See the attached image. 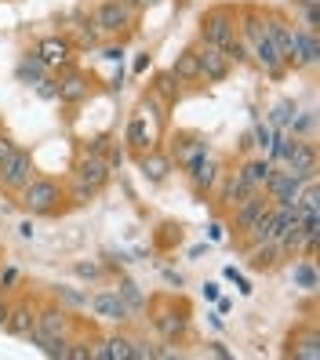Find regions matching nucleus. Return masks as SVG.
<instances>
[{"mask_svg": "<svg viewBox=\"0 0 320 360\" xmlns=\"http://www.w3.org/2000/svg\"><path fill=\"white\" fill-rule=\"evenodd\" d=\"M15 197H18L26 215H55L58 204H62V186L48 175H33Z\"/></svg>", "mask_w": 320, "mask_h": 360, "instance_id": "obj_1", "label": "nucleus"}, {"mask_svg": "<svg viewBox=\"0 0 320 360\" xmlns=\"http://www.w3.org/2000/svg\"><path fill=\"white\" fill-rule=\"evenodd\" d=\"M200 40L215 48H229L237 40V11L233 8H211L200 15Z\"/></svg>", "mask_w": 320, "mask_h": 360, "instance_id": "obj_2", "label": "nucleus"}, {"mask_svg": "<svg viewBox=\"0 0 320 360\" xmlns=\"http://www.w3.org/2000/svg\"><path fill=\"white\" fill-rule=\"evenodd\" d=\"M153 328L164 342H182V335L189 331V309L179 302H157L153 309Z\"/></svg>", "mask_w": 320, "mask_h": 360, "instance_id": "obj_3", "label": "nucleus"}, {"mask_svg": "<svg viewBox=\"0 0 320 360\" xmlns=\"http://www.w3.org/2000/svg\"><path fill=\"white\" fill-rule=\"evenodd\" d=\"M33 175H37V167H33V153L18 146V150H15L4 164H0V189H4V193H18V189H23Z\"/></svg>", "mask_w": 320, "mask_h": 360, "instance_id": "obj_4", "label": "nucleus"}, {"mask_svg": "<svg viewBox=\"0 0 320 360\" xmlns=\"http://www.w3.org/2000/svg\"><path fill=\"white\" fill-rule=\"evenodd\" d=\"M73 51H77L73 37H62V33L40 37V40H37V48H33V55L44 62L48 70H66V66H73Z\"/></svg>", "mask_w": 320, "mask_h": 360, "instance_id": "obj_5", "label": "nucleus"}, {"mask_svg": "<svg viewBox=\"0 0 320 360\" xmlns=\"http://www.w3.org/2000/svg\"><path fill=\"white\" fill-rule=\"evenodd\" d=\"M135 11L124 8V0H102V4L95 8V26L102 30V37H124L127 30H132L135 22Z\"/></svg>", "mask_w": 320, "mask_h": 360, "instance_id": "obj_6", "label": "nucleus"}, {"mask_svg": "<svg viewBox=\"0 0 320 360\" xmlns=\"http://www.w3.org/2000/svg\"><path fill=\"white\" fill-rule=\"evenodd\" d=\"M316 179V175H298V172H273V179L266 182L262 193L269 197V204H298V193H302V186Z\"/></svg>", "mask_w": 320, "mask_h": 360, "instance_id": "obj_7", "label": "nucleus"}, {"mask_svg": "<svg viewBox=\"0 0 320 360\" xmlns=\"http://www.w3.org/2000/svg\"><path fill=\"white\" fill-rule=\"evenodd\" d=\"M197 66H200V80H207V84H222L226 77H229V66L233 62L226 58V51L222 48H215V44H207V40H197Z\"/></svg>", "mask_w": 320, "mask_h": 360, "instance_id": "obj_8", "label": "nucleus"}, {"mask_svg": "<svg viewBox=\"0 0 320 360\" xmlns=\"http://www.w3.org/2000/svg\"><path fill=\"white\" fill-rule=\"evenodd\" d=\"M62 77L55 80V88H58V102H66V105H77V102H84L91 95V77L88 73H80V70H73V66H66V70H58Z\"/></svg>", "mask_w": 320, "mask_h": 360, "instance_id": "obj_9", "label": "nucleus"}, {"mask_svg": "<svg viewBox=\"0 0 320 360\" xmlns=\"http://www.w3.org/2000/svg\"><path fill=\"white\" fill-rule=\"evenodd\" d=\"M204 153H207V139H204V135H197V131H179V135L172 139V153H167V157H172V164H179L182 172H186V167L193 164V160H200Z\"/></svg>", "mask_w": 320, "mask_h": 360, "instance_id": "obj_10", "label": "nucleus"}, {"mask_svg": "<svg viewBox=\"0 0 320 360\" xmlns=\"http://www.w3.org/2000/svg\"><path fill=\"white\" fill-rule=\"evenodd\" d=\"M244 48H251V55L248 58H255V66H259V70H266L273 80L276 77H284V58H281V51H276V44H273V40H269V30L259 37V40H251V44H244Z\"/></svg>", "mask_w": 320, "mask_h": 360, "instance_id": "obj_11", "label": "nucleus"}, {"mask_svg": "<svg viewBox=\"0 0 320 360\" xmlns=\"http://www.w3.org/2000/svg\"><path fill=\"white\" fill-rule=\"evenodd\" d=\"M186 179H189V186H193L197 193L204 197L207 189H215V186H219V179H222V164H219V157L204 153L200 160H193V164L186 167Z\"/></svg>", "mask_w": 320, "mask_h": 360, "instance_id": "obj_12", "label": "nucleus"}, {"mask_svg": "<svg viewBox=\"0 0 320 360\" xmlns=\"http://www.w3.org/2000/svg\"><path fill=\"white\" fill-rule=\"evenodd\" d=\"M77 179L88 182L91 189H98V193H102V186L113 179V167L105 164V153H91V150L84 153V157L77 160Z\"/></svg>", "mask_w": 320, "mask_h": 360, "instance_id": "obj_13", "label": "nucleus"}, {"mask_svg": "<svg viewBox=\"0 0 320 360\" xmlns=\"http://www.w3.org/2000/svg\"><path fill=\"white\" fill-rule=\"evenodd\" d=\"M124 142L132 146V150L142 157V153H149L157 146V128L149 124V113L142 110V113H135L132 120H127V131H124Z\"/></svg>", "mask_w": 320, "mask_h": 360, "instance_id": "obj_14", "label": "nucleus"}, {"mask_svg": "<svg viewBox=\"0 0 320 360\" xmlns=\"http://www.w3.org/2000/svg\"><path fill=\"white\" fill-rule=\"evenodd\" d=\"M88 306L102 316V321H113V324H124V321H132V309L124 306V299L117 291H98L88 299Z\"/></svg>", "mask_w": 320, "mask_h": 360, "instance_id": "obj_15", "label": "nucleus"}, {"mask_svg": "<svg viewBox=\"0 0 320 360\" xmlns=\"http://www.w3.org/2000/svg\"><path fill=\"white\" fill-rule=\"evenodd\" d=\"M320 62V37L309 30H295V58L291 66L295 70H313Z\"/></svg>", "mask_w": 320, "mask_h": 360, "instance_id": "obj_16", "label": "nucleus"}, {"mask_svg": "<svg viewBox=\"0 0 320 360\" xmlns=\"http://www.w3.org/2000/svg\"><path fill=\"white\" fill-rule=\"evenodd\" d=\"M288 172H298V175H316V146L306 142V139H295L288 146Z\"/></svg>", "mask_w": 320, "mask_h": 360, "instance_id": "obj_17", "label": "nucleus"}, {"mask_svg": "<svg viewBox=\"0 0 320 360\" xmlns=\"http://www.w3.org/2000/svg\"><path fill=\"white\" fill-rule=\"evenodd\" d=\"M266 207H269V197L262 193V189H255L251 197H244L241 204H233V207H229V211H233V226H237V229L244 233V229H248V226H251L255 219L262 215Z\"/></svg>", "mask_w": 320, "mask_h": 360, "instance_id": "obj_18", "label": "nucleus"}, {"mask_svg": "<svg viewBox=\"0 0 320 360\" xmlns=\"http://www.w3.org/2000/svg\"><path fill=\"white\" fill-rule=\"evenodd\" d=\"M37 331H44L51 338H70V313L62 309V306L37 309Z\"/></svg>", "mask_w": 320, "mask_h": 360, "instance_id": "obj_19", "label": "nucleus"}, {"mask_svg": "<svg viewBox=\"0 0 320 360\" xmlns=\"http://www.w3.org/2000/svg\"><path fill=\"white\" fill-rule=\"evenodd\" d=\"M33 328H37V309H33L30 302H15V306H8V321H4V331H8V335L26 338Z\"/></svg>", "mask_w": 320, "mask_h": 360, "instance_id": "obj_20", "label": "nucleus"}, {"mask_svg": "<svg viewBox=\"0 0 320 360\" xmlns=\"http://www.w3.org/2000/svg\"><path fill=\"white\" fill-rule=\"evenodd\" d=\"M288 356L295 360H320V331L316 328H302L298 335H291V342H288Z\"/></svg>", "mask_w": 320, "mask_h": 360, "instance_id": "obj_21", "label": "nucleus"}, {"mask_svg": "<svg viewBox=\"0 0 320 360\" xmlns=\"http://www.w3.org/2000/svg\"><path fill=\"white\" fill-rule=\"evenodd\" d=\"M172 167H175V164H172V157H167V153H160L157 146H153L149 153H142V157H139V172H142L149 182H164Z\"/></svg>", "mask_w": 320, "mask_h": 360, "instance_id": "obj_22", "label": "nucleus"}, {"mask_svg": "<svg viewBox=\"0 0 320 360\" xmlns=\"http://www.w3.org/2000/svg\"><path fill=\"white\" fill-rule=\"evenodd\" d=\"M291 284H295L298 291H306V295H313V291L320 288V277H316V262H313V255H298V262L291 266Z\"/></svg>", "mask_w": 320, "mask_h": 360, "instance_id": "obj_23", "label": "nucleus"}, {"mask_svg": "<svg viewBox=\"0 0 320 360\" xmlns=\"http://www.w3.org/2000/svg\"><path fill=\"white\" fill-rule=\"evenodd\" d=\"M255 193V186L241 175V172H233L226 182H222V193H219V204L222 207H233V204H241L244 197H251Z\"/></svg>", "mask_w": 320, "mask_h": 360, "instance_id": "obj_24", "label": "nucleus"}, {"mask_svg": "<svg viewBox=\"0 0 320 360\" xmlns=\"http://www.w3.org/2000/svg\"><path fill=\"white\" fill-rule=\"evenodd\" d=\"M273 172H276V167H273L269 157H251V160L241 164V175H244L255 189H266V182L273 179Z\"/></svg>", "mask_w": 320, "mask_h": 360, "instance_id": "obj_25", "label": "nucleus"}, {"mask_svg": "<svg viewBox=\"0 0 320 360\" xmlns=\"http://www.w3.org/2000/svg\"><path fill=\"white\" fill-rule=\"evenodd\" d=\"M30 338V342L40 349V353H44V356H51V360H66V349H70V338H51V335H44V331H30L26 335Z\"/></svg>", "mask_w": 320, "mask_h": 360, "instance_id": "obj_26", "label": "nucleus"}, {"mask_svg": "<svg viewBox=\"0 0 320 360\" xmlns=\"http://www.w3.org/2000/svg\"><path fill=\"white\" fill-rule=\"evenodd\" d=\"M284 259V251L276 248V240H269V244H251V269H259V273H266V269H276V262Z\"/></svg>", "mask_w": 320, "mask_h": 360, "instance_id": "obj_27", "label": "nucleus"}, {"mask_svg": "<svg viewBox=\"0 0 320 360\" xmlns=\"http://www.w3.org/2000/svg\"><path fill=\"white\" fill-rule=\"evenodd\" d=\"M172 73L179 77V84H197L200 80V66H197V51L186 48L179 51V58L172 62Z\"/></svg>", "mask_w": 320, "mask_h": 360, "instance_id": "obj_28", "label": "nucleus"}, {"mask_svg": "<svg viewBox=\"0 0 320 360\" xmlns=\"http://www.w3.org/2000/svg\"><path fill=\"white\" fill-rule=\"evenodd\" d=\"M149 91H153L160 102L172 105V102H179V95H182V84H179V77H175L172 70H167V73H157V77H153V84H149Z\"/></svg>", "mask_w": 320, "mask_h": 360, "instance_id": "obj_29", "label": "nucleus"}, {"mask_svg": "<svg viewBox=\"0 0 320 360\" xmlns=\"http://www.w3.org/2000/svg\"><path fill=\"white\" fill-rule=\"evenodd\" d=\"M48 73H51V70H48V66H44V62H40V58H37L33 51H30V55H26L23 62H18V80H26V84H33V88H37V84L44 80Z\"/></svg>", "mask_w": 320, "mask_h": 360, "instance_id": "obj_30", "label": "nucleus"}, {"mask_svg": "<svg viewBox=\"0 0 320 360\" xmlns=\"http://www.w3.org/2000/svg\"><path fill=\"white\" fill-rule=\"evenodd\" d=\"M102 346H105V360H132V338L127 335H110L102 338Z\"/></svg>", "mask_w": 320, "mask_h": 360, "instance_id": "obj_31", "label": "nucleus"}, {"mask_svg": "<svg viewBox=\"0 0 320 360\" xmlns=\"http://www.w3.org/2000/svg\"><path fill=\"white\" fill-rule=\"evenodd\" d=\"M73 44H80V48H98V44H102V30L95 26V18H88V22H84V30H80V37L73 40Z\"/></svg>", "mask_w": 320, "mask_h": 360, "instance_id": "obj_32", "label": "nucleus"}, {"mask_svg": "<svg viewBox=\"0 0 320 360\" xmlns=\"http://www.w3.org/2000/svg\"><path fill=\"white\" fill-rule=\"evenodd\" d=\"M95 197H98V189H91L88 182L73 179V186H70V200H73V204H91Z\"/></svg>", "mask_w": 320, "mask_h": 360, "instance_id": "obj_33", "label": "nucleus"}, {"mask_svg": "<svg viewBox=\"0 0 320 360\" xmlns=\"http://www.w3.org/2000/svg\"><path fill=\"white\" fill-rule=\"evenodd\" d=\"M117 295L124 299V306L132 309V313H139V309H142V295H139V288H135L132 281H124V284L117 288Z\"/></svg>", "mask_w": 320, "mask_h": 360, "instance_id": "obj_34", "label": "nucleus"}, {"mask_svg": "<svg viewBox=\"0 0 320 360\" xmlns=\"http://www.w3.org/2000/svg\"><path fill=\"white\" fill-rule=\"evenodd\" d=\"M295 120V102H281V105H273V113H269V124H276V128H284V124Z\"/></svg>", "mask_w": 320, "mask_h": 360, "instance_id": "obj_35", "label": "nucleus"}, {"mask_svg": "<svg viewBox=\"0 0 320 360\" xmlns=\"http://www.w3.org/2000/svg\"><path fill=\"white\" fill-rule=\"evenodd\" d=\"M132 360H157V346L146 338H132Z\"/></svg>", "mask_w": 320, "mask_h": 360, "instance_id": "obj_36", "label": "nucleus"}, {"mask_svg": "<svg viewBox=\"0 0 320 360\" xmlns=\"http://www.w3.org/2000/svg\"><path fill=\"white\" fill-rule=\"evenodd\" d=\"M142 110L153 113V120H164V117H167V113H164V110H167V102H160L153 91H146V98H142Z\"/></svg>", "mask_w": 320, "mask_h": 360, "instance_id": "obj_37", "label": "nucleus"}, {"mask_svg": "<svg viewBox=\"0 0 320 360\" xmlns=\"http://www.w3.org/2000/svg\"><path fill=\"white\" fill-rule=\"evenodd\" d=\"M58 299L66 302V306H77V309L88 306V295H80V291H73V288H58Z\"/></svg>", "mask_w": 320, "mask_h": 360, "instance_id": "obj_38", "label": "nucleus"}, {"mask_svg": "<svg viewBox=\"0 0 320 360\" xmlns=\"http://www.w3.org/2000/svg\"><path fill=\"white\" fill-rule=\"evenodd\" d=\"M73 273H77V277H84V281H98L102 277V266L98 262H77Z\"/></svg>", "mask_w": 320, "mask_h": 360, "instance_id": "obj_39", "label": "nucleus"}, {"mask_svg": "<svg viewBox=\"0 0 320 360\" xmlns=\"http://www.w3.org/2000/svg\"><path fill=\"white\" fill-rule=\"evenodd\" d=\"M255 139H259V142H251V146H259V150H269V146H273V128L259 124V128H255Z\"/></svg>", "mask_w": 320, "mask_h": 360, "instance_id": "obj_40", "label": "nucleus"}, {"mask_svg": "<svg viewBox=\"0 0 320 360\" xmlns=\"http://www.w3.org/2000/svg\"><path fill=\"white\" fill-rule=\"evenodd\" d=\"M15 150H18V142H15V139H8V135H0V164H4Z\"/></svg>", "mask_w": 320, "mask_h": 360, "instance_id": "obj_41", "label": "nucleus"}, {"mask_svg": "<svg viewBox=\"0 0 320 360\" xmlns=\"http://www.w3.org/2000/svg\"><path fill=\"white\" fill-rule=\"evenodd\" d=\"M18 281V269L15 266H8V269H0V288H11Z\"/></svg>", "mask_w": 320, "mask_h": 360, "instance_id": "obj_42", "label": "nucleus"}, {"mask_svg": "<svg viewBox=\"0 0 320 360\" xmlns=\"http://www.w3.org/2000/svg\"><path fill=\"white\" fill-rule=\"evenodd\" d=\"M102 55H105V58H110V62H120V58H124V48H117V44H110V48H105Z\"/></svg>", "mask_w": 320, "mask_h": 360, "instance_id": "obj_43", "label": "nucleus"}, {"mask_svg": "<svg viewBox=\"0 0 320 360\" xmlns=\"http://www.w3.org/2000/svg\"><path fill=\"white\" fill-rule=\"evenodd\" d=\"M204 299L215 302V299H219V284H204Z\"/></svg>", "mask_w": 320, "mask_h": 360, "instance_id": "obj_44", "label": "nucleus"}, {"mask_svg": "<svg viewBox=\"0 0 320 360\" xmlns=\"http://www.w3.org/2000/svg\"><path fill=\"white\" fill-rule=\"evenodd\" d=\"M146 66H149V55H139L135 58V73H146Z\"/></svg>", "mask_w": 320, "mask_h": 360, "instance_id": "obj_45", "label": "nucleus"}, {"mask_svg": "<svg viewBox=\"0 0 320 360\" xmlns=\"http://www.w3.org/2000/svg\"><path fill=\"white\" fill-rule=\"evenodd\" d=\"M124 8H127V11H135V15H139V11H142L146 4H142V0H124Z\"/></svg>", "mask_w": 320, "mask_h": 360, "instance_id": "obj_46", "label": "nucleus"}, {"mask_svg": "<svg viewBox=\"0 0 320 360\" xmlns=\"http://www.w3.org/2000/svg\"><path fill=\"white\" fill-rule=\"evenodd\" d=\"M211 353H215V356H222V360H226V356H229V349H226V346H222V342H211Z\"/></svg>", "mask_w": 320, "mask_h": 360, "instance_id": "obj_47", "label": "nucleus"}, {"mask_svg": "<svg viewBox=\"0 0 320 360\" xmlns=\"http://www.w3.org/2000/svg\"><path fill=\"white\" fill-rule=\"evenodd\" d=\"M295 8H320V0H295Z\"/></svg>", "mask_w": 320, "mask_h": 360, "instance_id": "obj_48", "label": "nucleus"}, {"mask_svg": "<svg viewBox=\"0 0 320 360\" xmlns=\"http://www.w3.org/2000/svg\"><path fill=\"white\" fill-rule=\"evenodd\" d=\"M4 321H8V302H0V328H4Z\"/></svg>", "mask_w": 320, "mask_h": 360, "instance_id": "obj_49", "label": "nucleus"}, {"mask_svg": "<svg viewBox=\"0 0 320 360\" xmlns=\"http://www.w3.org/2000/svg\"><path fill=\"white\" fill-rule=\"evenodd\" d=\"M142 4H157V0H142Z\"/></svg>", "mask_w": 320, "mask_h": 360, "instance_id": "obj_50", "label": "nucleus"}]
</instances>
